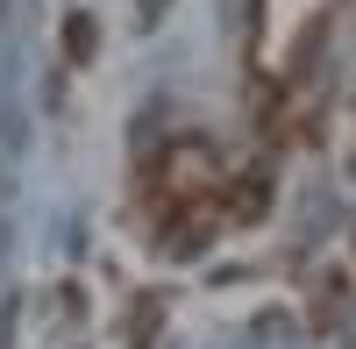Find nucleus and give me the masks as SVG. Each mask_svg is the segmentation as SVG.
Here are the masks:
<instances>
[{
	"label": "nucleus",
	"mask_w": 356,
	"mask_h": 349,
	"mask_svg": "<svg viewBox=\"0 0 356 349\" xmlns=\"http://www.w3.org/2000/svg\"><path fill=\"white\" fill-rule=\"evenodd\" d=\"M264 214H271V171H264V164H243L235 179H221V221L257 228Z\"/></svg>",
	"instance_id": "nucleus-1"
},
{
	"label": "nucleus",
	"mask_w": 356,
	"mask_h": 349,
	"mask_svg": "<svg viewBox=\"0 0 356 349\" xmlns=\"http://www.w3.org/2000/svg\"><path fill=\"white\" fill-rule=\"evenodd\" d=\"M157 328H164V293H136V300H129L122 349H157Z\"/></svg>",
	"instance_id": "nucleus-2"
},
{
	"label": "nucleus",
	"mask_w": 356,
	"mask_h": 349,
	"mask_svg": "<svg viewBox=\"0 0 356 349\" xmlns=\"http://www.w3.org/2000/svg\"><path fill=\"white\" fill-rule=\"evenodd\" d=\"M349 314V285H342V271H321V285H314V328H335Z\"/></svg>",
	"instance_id": "nucleus-3"
},
{
	"label": "nucleus",
	"mask_w": 356,
	"mask_h": 349,
	"mask_svg": "<svg viewBox=\"0 0 356 349\" xmlns=\"http://www.w3.org/2000/svg\"><path fill=\"white\" fill-rule=\"evenodd\" d=\"M93 43H100V22L93 15H65V57H72V65H86Z\"/></svg>",
	"instance_id": "nucleus-4"
},
{
	"label": "nucleus",
	"mask_w": 356,
	"mask_h": 349,
	"mask_svg": "<svg viewBox=\"0 0 356 349\" xmlns=\"http://www.w3.org/2000/svg\"><path fill=\"white\" fill-rule=\"evenodd\" d=\"M349 107H356V93H349Z\"/></svg>",
	"instance_id": "nucleus-5"
}]
</instances>
